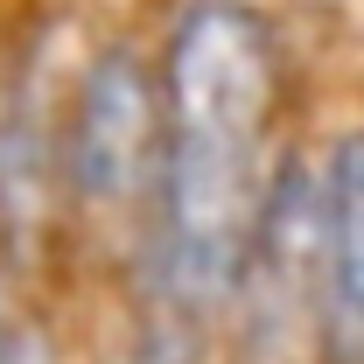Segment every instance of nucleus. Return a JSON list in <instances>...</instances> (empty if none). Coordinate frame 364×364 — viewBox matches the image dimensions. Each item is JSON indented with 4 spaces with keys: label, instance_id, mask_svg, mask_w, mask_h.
<instances>
[{
    "label": "nucleus",
    "instance_id": "nucleus-1",
    "mask_svg": "<svg viewBox=\"0 0 364 364\" xmlns=\"http://www.w3.org/2000/svg\"><path fill=\"white\" fill-rule=\"evenodd\" d=\"M161 70V161L140 238L127 252V294L168 301L225 329L245 273V245L267 203L280 43L252 0H189L168 21Z\"/></svg>",
    "mask_w": 364,
    "mask_h": 364
},
{
    "label": "nucleus",
    "instance_id": "nucleus-2",
    "mask_svg": "<svg viewBox=\"0 0 364 364\" xmlns=\"http://www.w3.org/2000/svg\"><path fill=\"white\" fill-rule=\"evenodd\" d=\"M161 161V70L140 43H105L63 91L56 119V176H63V231L119 245V267L140 238Z\"/></svg>",
    "mask_w": 364,
    "mask_h": 364
},
{
    "label": "nucleus",
    "instance_id": "nucleus-3",
    "mask_svg": "<svg viewBox=\"0 0 364 364\" xmlns=\"http://www.w3.org/2000/svg\"><path fill=\"white\" fill-rule=\"evenodd\" d=\"M316 168V364H364V127L329 134Z\"/></svg>",
    "mask_w": 364,
    "mask_h": 364
},
{
    "label": "nucleus",
    "instance_id": "nucleus-4",
    "mask_svg": "<svg viewBox=\"0 0 364 364\" xmlns=\"http://www.w3.org/2000/svg\"><path fill=\"white\" fill-rule=\"evenodd\" d=\"M56 119H63V98L36 70H21L0 91V259L7 273H36V259L63 238Z\"/></svg>",
    "mask_w": 364,
    "mask_h": 364
},
{
    "label": "nucleus",
    "instance_id": "nucleus-5",
    "mask_svg": "<svg viewBox=\"0 0 364 364\" xmlns=\"http://www.w3.org/2000/svg\"><path fill=\"white\" fill-rule=\"evenodd\" d=\"M112 364H225V329L203 316H182L168 301L127 294V329Z\"/></svg>",
    "mask_w": 364,
    "mask_h": 364
},
{
    "label": "nucleus",
    "instance_id": "nucleus-6",
    "mask_svg": "<svg viewBox=\"0 0 364 364\" xmlns=\"http://www.w3.org/2000/svg\"><path fill=\"white\" fill-rule=\"evenodd\" d=\"M0 364H70L63 358V329L36 309H7L0 316Z\"/></svg>",
    "mask_w": 364,
    "mask_h": 364
},
{
    "label": "nucleus",
    "instance_id": "nucleus-7",
    "mask_svg": "<svg viewBox=\"0 0 364 364\" xmlns=\"http://www.w3.org/2000/svg\"><path fill=\"white\" fill-rule=\"evenodd\" d=\"M0 280H7V259H0ZM0 316H7V294H0Z\"/></svg>",
    "mask_w": 364,
    "mask_h": 364
}]
</instances>
